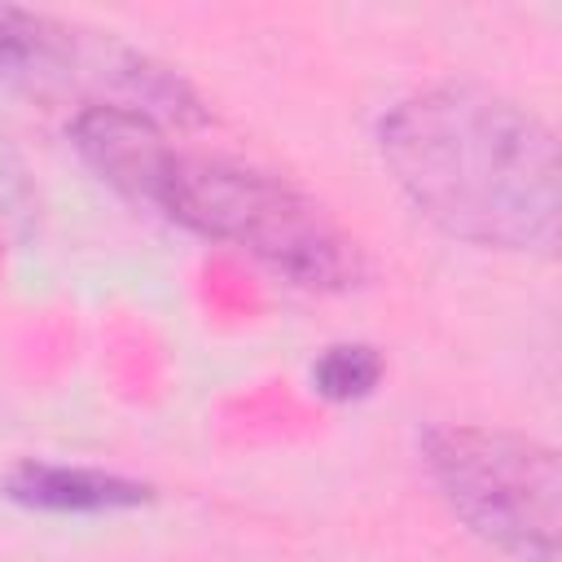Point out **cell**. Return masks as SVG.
<instances>
[{
    "mask_svg": "<svg viewBox=\"0 0 562 562\" xmlns=\"http://www.w3.org/2000/svg\"><path fill=\"white\" fill-rule=\"evenodd\" d=\"M422 465L470 536L514 562H558L562 461L549 443L448 422L422 435Z\"/></svg>",
    "mask_w": 562,
    "mask_h": 562,
    "instance_id": "obj_3",
    "label": "cell"
},
{
    "mask_svg": "<svg viewBox=\"0 0 562 562\" xmlns=\"http://www.w3.org/2000/svg\"><path fill=\"white\" fill-rule=\"evenodd\" d=\"M0 88L26 97H75L79 110L114 105L162 127H198L206 101L171 66L114 40L35 9L0 4Z\"/></svg>",
    "mask_w": 562,
    "mask_h": 562,
    "instance_id": "obj_4",
    "label": "cell"
},
{
    "mask_svg": "<svg viewBox=\"0 0 562 562\" xmlns=\"http://www.w3.org/2000/svg\"><path fill=\"white\" fill-rule=\"evenodd\" d=\"M26 202H31V189H26L22 162H18V154L4 145V136H0V220L26 215Z\"/></svg>",
    "mask_w": 562,
    "mask_h": 562,
    "instance_id": "obj_7",
    "label": "cell"
},
{
    "mask_svg": "<svg viewBox=\"0 0 562 562\" xmlns=\"http://www.w3.org/2000/svg\"><path fill=\"white\" fill-rule=\"evenodd\" d=\"M378 154L439 233L479 250L553 255L558 136L522 101L474 79L426 83L378 119Z\"/></svg>",
    "mask_w": 562,
    "mask_h": 562,
    "instance_id": "obj_1",
    "label": "cell"
},
{
    "mask_svg": "<svg viewBox=\"0 0 562 562\" xmlns=\"http://www.w3.org/2000/svg\"><path fill=\"white\" fill-rule=\"evenodd\" d=\"M70 145L123 198L250 255L299 290H351L364 281L356 237L307 189L268 167L180 149L162 123L114 105L75 110Z\"/></svg>",
    "mask_w": 562,
    "mask_h": 562,
    "instance_id": "obj_2",
    "label": "cell"
},
{
    "mask_svg": "<svg viewBox=\"0 0 562 562\" xmlns=\"http://www.w3.org/2000/svg\"><path fill=\"white\" fill-rule=\"evenodd\" d=\"M386 360L369 342H334L312 360V391L334 404H356L378 391Z\"/></svg>",
    "mask_w": 562,
    "mask_h": 562,
    "instance_id": "obj_6",
    "label": "cell"
},
{
    "mask_svg": "<svg viewBox=\"0 0 562 562\" xmlns=\"http://www.w3.org/2000/svg\"><path fill=\"white\" fill-rule=\"evenodd\" d=\"M0 496L22 509H35V514H123V509L149 505L154 487L145 479H132L119 470L26 457L4 470Z\"/></svg>",
    "mask_w": 562,
    "mask_h": 562,
    "instance_id": "obj_5",
    "label": "cell"
}]
</instances>
